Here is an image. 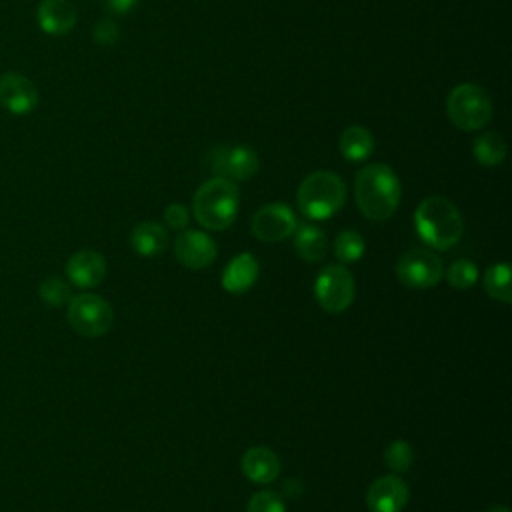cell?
<instances>
[{"mask_svg":"<svg viewBox=\"0 0 512 512\" xmlns=\"http://www.w3.org/2000/svg\"><path fill=\"white\" fill-rule=\"evenodd\" d=\"M354 196L360 212L374 220H388L400 202V180L386 164L364 166L354 180Z\"/></svg>","mask_w":512,"mask_h":512,"instance_id":"cell-1","label":"cell"},{"mask_svg":"<svg viewBox=\"0 0 512 512\" xmlns=\"http://www.w3.org/2000/svg\"><path fill=\"white\" fill-rule=\"evenodd\" d=\"M414 226L424 244L436 250L452 248L464 232L460 210L444 196L424 198L414 212Z\"/></svg>","mask_w":512,"mask_h":512,"instance_id":"cell-2","label":"cell"},{"mask_svg":"<svg viewBox=\"0 0 512 512\" xmlns=\"http://www.w3.org/2000/svg\"><path fill=\"white\" fill-rule=\"evenodd\" d=\"M240 194L236 182L214 176L206 180L192 198L194 218L208 230L228 228L238 214Z\"/></svg>","mask_w":512,"mask_h":512,"instance_id":"cell-3","label":"cell"},{"mask_svg":"<svg viewBox=\"0 0 512 512\" xmlns=\"http://www.w3.org/2000/svg\"><path fill=\"white\" fill-rule=\"evenodd\" d=\"M296 200L304 216L310 220H326L344 206L346 184L336 172L316 170L300 182Z\"/></svg>","mask_w":512,"mask_h":512,"instance_id":"cell-4","label":"cell"},{"mask_svg":"<svg viewBox=\"0 0 512 512\" xmlns=\"http://www.w3.org/2000/svg\"><path fill=\"white\" fill-rule=\"evenodd\" d=\"M446 116L458 130H480L492 118V100L478 84H458L446 98Z\"/></svg>","mask_w":512,"mask_h":512,"instance_id":"cell-5","label":"cell"},{"mask_svg":"<svg viewBox=\"0 0 512 512\" xmlns=\"http://www.w3.org/2000/svg\"><path fill=\"white\" fill-rule=\"evenodd\" d=\"M66 318L76 334L86 338H96L106 334L112 328L114 312H112V306L102 296L86 292L70 298Z\"/></svg>","mask_w":512,"mask_h":512,"instance_id":"cell-6","label":"cell"},{"mask_svg":"<svg viewBox=\"0 0 512 512\" xmlns=\"http://www.w3.org/2000/svg\"><path fill=\"white\" fill-rule=\"evenodd\" d=\"M356 294V284L352 272L342 264L324 266L314 282V296L322 310L328 314L344 312Z\"/></svg>","mask_w":512,"mask_h":512,"instance_id":"cell-7","label":"cell"},{"mask_svg":"<svg viewBox=\"0 0 512 512\" xmlns=\"http://www.w3.org/2000/svg\"><path fill=\"white\" fill-rule=\"evenodd\" d=\"M394 272L396 278L408 288H430L442 280L444 266L432 250L414 248L398 258Z\"/></svg>","mask_w":512,"mask_h":512,"instance_id":"cell-8","label":"cell"},{"mask_svg":"<svg viewBox=\"0 0 512 512\" xmlns=\"http://www.w3.org/2000/svg\"><path fill=\"white\" fill-rule=\"evenodd\" d=\"M210 170L214 176L228 178L232 182L250 180L260 166L258 154L248 146H216L210 152Z\"/></svg>","mask_w":512,"mask_h":512,"instance_id":"cell-9","label":"cell"},{"mask_svg":"<svg viewBox=\"0 0 512 512\" xmlns=\"http://www.w3.org/2000/svg\"><path fill=\"white\" fill-rule=\"evenodd\" d=\"M296 216L290 206L282 202H272L262 206L252 216V234L262 242H280L294 234L296 230Z\"/></svg>","mask_w":512,"mask_h":512,"instance_id":"cell-10","label":"cell"},{"mask_svg":"<svg viewBox=\"0 0 512 512\" xmlns=\"http://www.w3.org/2000/svg\"><path fill=\"white\" fill-rule=\"evenodd\" d=\"M40 94L30 78L20 72H4L0 74V104L16 114L26 116L38 106Z\"/></svg>","mask_w":512,"mask_h":512,"instance_id":"cell-11","label":"cell"},{"mask_svg":"<svg viewBox=\"0 0 512 512\" xmlns=\"http://www.w3.org/2000/svg\"><path fill=\"white\" fill-rule=\"evenodd\" d=\"M408 498V484L398 474L380 476L366 490V506L370 512H402Z\"/></svg>","mask_w":512,"mask_h":512,"instance_id":"cell-12","label":"cell"},{"mask_svg":"<svg viewBox=\"0 0 512 512\" xmlns=\"http://www.w3.org/2000/svg\"><path fill=\"white\" fill-rule=\"evenodd\" d=\"M174 256L192 270L210 266L216 258V242L202 230H182L174 242Z\"/></svg>","mask_w":512,"mask_h":512,"instance_id":"cell-13","label":"cell"},{"mask_svg":"<svg viewBox=\"0 0 512 512\" xmlns=\"http://www.w3.org/2000/svg\"><path fill=\"white\" fill-rule=\"evenodd\" d=\"M106 276V260L96 250H78L66 262V278L78 288H94Z\"/></svg>","mask_w":512,"mask_h":512,"instance_id":"cell-14","label":"cell"},{"mask_svg":"<svg viewBox=\"0 0 512 512\" xmlns=\"http://www.w3.org/2000/svg\"><path fill=\"white\" fill-rule=\"evenodd\" d=\"M40 28L50 36H64L76 24V6L70 0H42L36 10Z\"/></svg>","mask_w":512,"mask_h":512,"instance_id":"cell-15","label":"cell"},{"mask_svg":"<svg viewBox=\"0 0 512 512\" xmlns=\"http://www.w3.org/2000/svg\"><path fill=\"white\" fill-rule=\"evenodd\" d=\"M242 474L254 484H270L280 474L278 456L266 446H252L240 460Z\"/></svg>","mask_w":512,"mask_h":512,"instance_id":"cell-16","label":"cell"},{"mask_svg":"<svg viewBox=\"0 0 512 512\" xmlns=\"http://www.w3.org/2000/svg\"><path fill=\"white\" fill-rule=\"evenodd\" d=\"M258 272V260L248 252H242L222 270V288L230 294H242L254 286Z\"/></svg>","mask_w":512,"mask_h":512,"instance_id":"cell-17","label":"cell"},{"mask_svg":"<svg viewBox=\"0 0 512 512\" xmlns=\"http://www.w3.org/2000/svg\"><path fill=\"white\" fill-rule=\"evenodd\" d=\"M130 244L140 256H158L168 246V234L158 222H140L132 228Z\"/></svg>","mask_w":512,"mask_h":512,"instance_id":"cell-18","label":"cell"},{"mask_svg":"<svg viewBox=\"0 0 512 512\" xmlns=\"http://www.w3.org/2000/svg\"><path fill=\"white\" fill-rule=\"evenodd\" d=\"M294 248L298 256L306 262H320L326 256L328 238L324 230L314 224H296L294 230Z\"/></svg>","mask_w":512,"mask_h":512,"instance_id":"cell-19","label":"cell"},{"mask_svg":"<svg viewBox=\"0 0 512 512\" xmlns=\"http://www.w3.org/2000/svg\"><path fill=\"white\" fill-rule=\"evenodd\" d=\"M338 148L342 156L350 162H362L374 152V136L364 126H348L338 138Z\"/></svg>","mask_w":512,"mask_h":512,"instance_id":"cell-20","label":"cell"},{"mask_svg":"<svg viewBox=\"0 0 512 512\" xmlns=\"http://www.w3.org/2000/svg\"><path fill=\"white\" fill-rule=\"evenodd\" d=\"M512 274L508 262H496L484 272V288L490 298L504 304L512 302Z\"/></svg>","mask_w":512,"mask_h":512,"instance_id":"cell-21","label":"cell"},{"mask_svg":"<svg viewBox=\"0 0 512 512\" xmlns=\"http://www.w3.org/2000/svg\"><path fill=\"white\" fill-rule=\"evenodd\" d=\"M474 158L484 166H498L506 158V142L498 132H482L474 140Z\"/></svg>","mask_w":512,"mask_h":512,"instance_id":"cell-22","label":"cell"},{"mask_svg":"<svg viewBox=\"0 0 512 512\" xmlns=\"http://www.w3.org/2000/svg\"><path fill=\"white\" fill-rule=\"evenodd\" d=\"M40 300L50 308H60L70 302L72 290L70 284L60 276H46L38 286Z\"/></svg>","mask_w":512,"mask_h":512,"instance_id":"cell-23","label":"cell"},{"mask_svg":"<svg viewBox=\"0 0 512 512\" xmlns=\"http://www.w3.org/2000/svg\"><path fill=\"white\" fill-rule=\"evenodd\" d=\"M364 248V238L356 230H342L334 240V254L342 264L360 260Z\"/></svg>","mask_w":512,"mask_h":512,"instance_id":"cell-24","label":"cell"},{"mask_svg":"<svg viewBox=\"0 0 512 512\" xmlns=\"http://www.w3.org/2000/svg\"><path fill=\"white\" fill-rule=\"evenodd\" d=\"M446 280H448V284L452 288L466 290V288L476 284V280H478V266L470 258L454 260L448 266V270H446Z\"/></svg>","mask_w":512,"mask_h":512,"instance_id":"cell-25","label":"cell"},{"mask_svg":"<svg viewBox=\"0 0 512 512\" xmlns=\"http://www.w3.org/2000/svg\"><path fill=\"white\" fill-rule=\"evenodd\" d=\"M384 462H386V466H388L392 472L402 474V472H406V470L412 466V462H414V452H412V448H410L408 442H404V440H394V442L386 448V452H384Z\"/></svg>","mask_w":512,"mask_h":512,"instance_id":"cell-26","label":"cell"},{"mask_svg":"<svg viewBox=\"0 0 512 512\" xmlns=\"http://www.w3.org/2000/svg\"><path fill=\"white\" fill-rule=\"evenodd\" d=\"M246 512H286L284 500L272 490H258L250 496Z\"/></svg>","mask_w":512,"mask_h":512,"instance_id":"cell-27","label":"cell"},{"mask_svg":"<svg viewBox=\"0 0 512 512\" xmlns=\"http://www.w3.org/2000/svg\"><path fill=\"white\" fill-rule=\"evenodd\" d=\"M164 220L172 230H186L188 222H190V212L184 204L174 202L170 206H166L164 210Z\"/></svg>","mask_w":512,"mask_h":512,"instance_id":"cell-28","label":"cell"},{"mask_svg":"<svg viewBox=\"0 0 512 512\" xmlns=\"http://www.w3.org/2000/svg\"><path fill=\"white\" fill-rule=\"evenodd\" d=\"M94 40L102 46H110L118 40V26L116 22H112L110 18L106 20H100L96 26H94Z\"/></svg>","mask_w":512,"mask_h":512,"instance_id":"cell-29","label":"cell"},{"mask_svg":"<svg viewBox=\"0 0 512 512\" xmlns=\"http://www.w3.org/2000/svg\"><path fill=\"white\" fill-rule=\"evenodd\" d=\"M138 4V0H108V8L116 14H126L130 12L134 6Z\"/></svg>","mask_w":512,"mask_h":512,"instance_id":"cell-30","label":"cell"},{"mask_svg":"<svg viewBox=\"0 0 512 512\" xmlns=\"http://www.w3.org/2000/svg\"><path fill=\"white\" fill-rule=\"evenodd\" d=\"M488 512H510L506 506H502V504H496V506H492Z\"/></svg>","mask_w":512,"mask_h":512,"instance_id":"cell-31","label":"cell"}]
</instances>
